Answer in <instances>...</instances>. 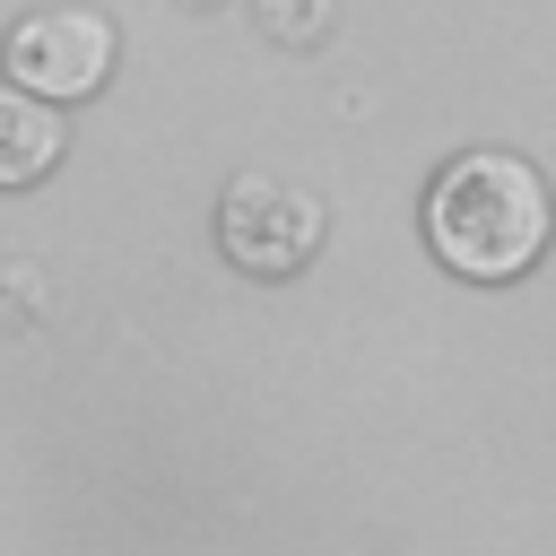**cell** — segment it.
I'll use <instances>...</instances> for the list:
<instances>
[{
    "label": "cell",
    "mask_w": 556,
    "mask_h": 556,
    "mask_svg": "<svg viewBox=\"0 0 556 556\" xmlns=\"http://www.w3.org/2000/svg\"><path fill=\"white\" fill-rule=\"evenodd\" d=\"M426 243L452 278H521L556 235V191L521 148H460L426 182Z\"/></svg>",
    "instance_id": "cell-1"
},
{
    "label": "cell",
    "mask_w": 556,
    "mask_h": 556,
    "mask_svg": "<svg viewBox=\"0 0 556 556\" xmlns=\"http://www.w3.org/2000/svg\"><path fill=\"white\" fill-rule=\"evenodd\" d=\"M113 17L104 9H87V0H43V9H26L17 26H9V43H0V70H9V87H26V96H43V104H70V96H96L104 78H113Z\"/></svg>",
    "instance_id": "cell-2"
},
{
    "label": "cell",
    "mask_w": 556,
    "mask_h": 556,
    "mask_svg": "<svg viewBox=\"0 0 556 556\" xmlns=\"http://www.w3.org/2000/svg\"><path fill=\"white\" fill-rule=\"evenodd\" d=\"M217 243L252 278H287L321 252V200L287 174H235L217 200Z\"/></svg>",
    "instance_id": "cell-3"
},
{
    "label": "cell",
    "mask_w": 556,
    "mask_h": 556,
    "mask_svg": "<svg viewBox=\"0 0 556 556\" xmlns=\"http://www.w3.org/2000/svg\"><path fill=\"white\" fill-rule=\"evenodd\" d=\"M61 139H70V130H61V104H43V96H26V87L0 78V182L52 174Z\"/></svg>",
    "instance_id": "cell-4"
}]
</instances>
